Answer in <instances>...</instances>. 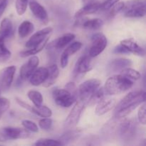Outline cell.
<instances>
[{"label": "cell", "mask_w": 146, "mask_h": 146, "mask_svg": "<svg viewBox=\"0 0 146 146\" xmlns=\"http://www.w3.org/2000/svg\"><path fill=\"white\" fill-rule=\"evenodd\" d=\"M39 64V59L36 56H32L27 63L21 67L19 71V76L21 80H27L31 74L36 69Z\"/></svg>", "instance_id": "30bf717a"}, {"label": "cell", "mask_w": 146, "mask_h": 146, "mask_svg": "<svg viewBox=\"0 0 146 146\" xmlns=\"http://www.w3.org/2000/svg\"><path fill=\"white\" fill-rule=\"evenodd\" d=\"M29 6L31 12L33 13L36 18L39 19L44 24H48V21H49L48 14H47L46 10L42 5H41L37 1H30Z\"/></svg>", "instance_id": "4fadbf2b"}, {"label": "cell", "mask_w": 146, "mask_h": 146, "mask_svg": "<svg viewBox=\"0 0 146 146\" xmlns=\"http://www.w3.org/2000/svg\"><path fill=\"white\" fill-rule=\"evenodd\" d=\"M68 58L69 57L68 56L65 55L64 54H61V59H60V64H61V66L62 68H66L68 65Z\"/></svg>", "instance_id": "f6af8a7d"}, {"label": "cell", "mask_w": 146, "mask_h": 146, "mask_svg": "<svg viewBox=\"0 0 146 146\" xmlns=\"http://www.w3.org/2000/svg\"><path fill=\"white\" fill-rule=\"evenodd\" d=\"M106 95L107 94H106L104 87H101V88L99 87V88L95 91V93L93 94L92 96L91 97L89 101L87 103V105L93 106L94 105V104H97L99 101H101L103 98H105Z\"/></svg>", "instance_id": "83f0119b"}, {"label": "cell", "mask_w": 146, "mask_h": 146, "mask_svg": "<svg viewBox=\"0 0 146 146\" xmlns=\"http://www.w3.org/2000/svg\"><path fill=\"white\" fill-rule=\"evenodd\" d=\"M30 136L29 131L26 128L17 127H4L0 128V142L17 139H26Z\"/></svg>", "instance_id": "3957f363"}, {"label": "cell", "mask_w": 146, "mask_h": 146, "mask_svg": "<svg viewBox=\"0 0 146 146\" xmlns=\"http://www.w3.org/2000/svg\"><path fill=\"white\" fill-rule=\"evenodd\" d=\"M80 135H81V131L78 130H67L66 133L63 134V135L60 137L58 141L62 143V145H66L76 140L80 136Z\"/></svg>", "instance_id": "7402d4cb"}, {"label": "cell", "mask_w": 146, "mask_h": 146, "mask_svg": "<svg viewBox=\"0 0 146 146\" xmlns=\"http://www.w3.org/2000/svg\"><path fill=\"white\" fill-rule=\"evenodd\" d=\"M0 97H1V96H0Z\"/></svg>", "instance_id": "c3c4849f"}, {"label": "cell", "mask_w": 146, "mask_h": 146, "mask_svg": "<svg viewBox=\"0 0 146 146\" xmlns=\"http://www.w3.org/2000/svg\"><path fill=\"white\" fill-rule=\"evenodd\" d=\"M47 69H48V75H47L45 81L42 84L43 86L46 87V88H48L54 85L59 76V70L56 64H52V65L49 66Z\"/></svg>", "instance_id": "ffe728a7"}, {"label": "cell", "mask_w": 146, "mask_h": 146, "mask_svg": "<svg viewBox=\"0 0 146 146\" xmlns=\"http://www.w3.org/2000/svg\"><path fill=\"white\" fill-rule=\"evenodd\" d=\"M120 1V0H106L104 3L101 4V10H108L115 4Z\"/></svg>", "instance_id": "b9f144b4"}, {"label": "cell", "mask_w": 146, "mask_h": 146, "mask_svg": "<svg viewBox=\"0 0 146 146\" xmlns=\"http://www.w3.org/2000/svg\"><path fill=\"white\" fill-rule=\"evenodd\" d=\"M34 26L31 21H24L18 28V34L20 38H24L28 36L34 31Z\"/></svg>", "instance_id": "603a6c76"}, {"label": "cell", "mask_w": 146, "mask_h": 146, "mask_svg": "<svg viewBox=\"0 0 146 146\" xmlns=\"http://www.w3.org/2000/svg\"><path fill=\"white\" fill-rule=\"evenodd\" d=\"M31 113L42 118H50L52 115V111L46 106L41 105L40 106H32Z\"/></svg>", "instance_id": "4316f807"}, {"label": "cell", "mask_w": 146, "mask_h": 146, "mask_svg": "<svg viewBox=\"0 0 146 146\" xmlns=\"http://www.w3.org/2000/svg\"><path fill=\"white\" fill-rule=\"evenodd\" d=\"M52 95L56 104L63 108H69L78 99V98L71 95L66 88H56L53 91Z\"/></svg>", "instance_id": "8992f818"}, {"label": "cell", "mask_w": 146, "mask_h": 146, "mask_svg": "<svg viewBox=\"0 0 146 146\" xmlns=\"http://www.w3.org/2000/svg\"><path fill=\"white\" fill-rule=\"evenodd\" d=\"M82 46L83 44L81 42H80V41H75V42L70 44L68 47H66L64 49V51H63V54H64L65 55L70 57L71 56L76 54L77 51H79L81 47H82Z\"/></svg>", "instance_id": "4dcf8cb0"}, {"label": "cell", "mask_w": 146, "mask_h": 146, "mask_svg": "<svg viewBox=\"0 0 146 146\" xmlns=\"http://www.w3.org/2000/svg\"><path fill=\"white\" fill-rule=\"evenodd\" d=\"M21 124L24 126V128H26L27 131H31L32 133H37L38 131V126L33 121H29V120H23L21 121Z\"/></svg>", "instance_id": "d590c367"}, {"label": "cell", "mask_w": 146, "mask_h": 146, "mask_svg": "<svg viewBox=\"0 0 146 146\" xmlns=\"http://www.w3.org/2000/svg\"><path fill=\"white\" fill-rule=\"evenodd\" d=\"M15 100H16V101H17V104H18L21 107V108H24V109H26V110H27V111L31 112V110H32V106H30L29 104H27L26 102H24V101H22L21 98H18V97H16Z\"/></svg>", "instance_id": "7bdbcfd3"}, {"label": "cell", "mask_w": 146, "mask_h": 146, "mask_svg": "<svg viewBox=\"0 0 146 146\" xmlns=\"http://www.w3.org/2000/svg\"><path fill=\"white\" fill-rule=\"evenodd\" d=\"M145 0H130L127 2H124V7L123 9V12L130 9L135 8L138 7H143L145 6Z\"/></svg>", "instance_id": "1f68e13d"}, {"label": "cell", "mask_w": 146, "mask_h": 146, "mask_svg": "<svg viewBox=\"0 0 146 146\" xmlns=\"http://www.w3.org/2000/svg\"><path fill=\"white\" fill-rule=\"evenodd\" d=\"M75 34L72 33H67L64 34L61 37L58 38L57 39L54 40L53 42L50 44V47H52L54 49H61L64 48L71 42L75 38Z\"/></svg>", "instance_id": "ac0fdd59"}, {"label": "cell", "mask_w": 146, "mask_h": 146, "mask_svg": "<svg viewBox=\"0 0 146 146\" xmlns=\"http://www.w3.org/2000/svg\"><path fill=\"white\" fill-rule=\"evenodd\" d=\"M49 39V36L47 37L42 43H41L40 44H38V46L35 47H33V48H28L27 50H25V51H23L20 53V56L21 57H27L30 56L35 55V54H38V52L41 51L42 49H44V47L46 46V44H48V41Z\"/></svg>", "instance_id": "d4e9b609"}, {"label": "cell", "mask_w": 146, "mask_h": 146, "mask_svg": "<svg viewBox=\"0 0 146 146\" xmlns=\"http://www.w3.org/2000/svg\"><path fill=\"white\" fill-rule=\"evenodd\" d=\"M16 72L14 66L5 67L0 71V91L6 92L9 89Z\"/></svg>", "instance_id": "ba28073f"}, {"label": "cell", "mask_w": 146, "mask_h": 146, "mask_svg": "<svg viewBox=\"0 0 146 146\" xmlns=\"http://www.w3.org/2000/svg\"><path fill=\"white\" fill-rule=\"evenodd\" d=\"M108 41L104 34L101 33L95 34L91 38V46L89 50V56L91 58L98 56L107 46Z\"/></svg>", "instance_id": "52a82bcc"}, {"label": "cell", "mask_w": 146, "mask_h": 146, "mask_svg": "<svg viewBox=\"0 0 146 146\" xmlns=\"http://www.w3.org/2000/svg\"><path fill=\"white\" fill-rule=\"evenodd\" d=\"M133 86L131 79L119 74L109 77L106 81L104 88L107 95H118L128 91Z\"/></svg>", "instance_id": "7a4b0ae2"}, {"label": "cell", "mask_w": 146, "mask_h": 146, "mask_svg": "<svg viewBox=\"0 0 146 146\" xmlns=\"http://www.w3.org/2000/svg\"><path fill=\"white\" fill-rule=\"evenodd\" d=\"M7 2L3 4V5L0 7V18H1V17L2 16L3 13L4 12V11H5L6 8H7Z\"/></svg>", "instance_id": "bcb514c9"}, {"label": "cell", "mask_w": 146, "mask_h": 146, "mask_svg": "<svg viewBox=\"0 0 146 146\" xmlns=\"http://www.w3.org/2000/svg\"><path fill=\"white\" fill-rule=\"evenodd\" d=\"M135 130V123L133 120L124 118L117 125L116 134L122 138H128L133 135Z\"/></svg>", "instance_id": "9c48e42d"}, {"label": "cell", "mask_w": 146, "mask_h": 146, "mask_svg": "<svg viewBox=\"0 0 146 146\" xmlns=\"http://www.w3.org/2000/svg\"><path fill=\"white\" fill-rule=\"evenodd\" d=\"M29 0H16L15 7L18 15L21 16L27 11Z\"/></svg>", "instance_id": "836d02e7"}, {"label": "cell", "mask_w": 146, "mask_h": 146, "mask_svg": "<svg viewBox=\"0 0 146 146\" xmlns=\"http://www.w3.org/2000/svg\"><path fill=\"white\" fill-rule=\"evenodd\" d=\"M104 25V21L102 19L98 18L91 19L87 21H84L82 24L83 28L89 30H98L101 28V27Z\"/></svg>", "instance_id": "484cf974"}, {"label": "cell", "mask_w": 146, "mask_h": 146, "mask_svg": "<svg viewBox=\"0 0 146 146\" xmlns=\"http://www.w3.org/2000/svg\"><path fill=\"white\" fill-rule=\"evenodd\" d=\"M65 88L68 91H69L70 94L71 95L74 96L76 98H78V88H77L76 86V84H74V82H69L66 85Z\"/></svg>", "instance_id": "60d3db41"}, {"label": "cell", "mask_w": 146, "mask_h": 146, "mask_svg": "<svg viewBox=\"0 0 146 146\" xmlns=\"http://www.w3.org/2000/svg\"><path fill=\"white\" fill-rule=\"evenodd\" d=\"M123 13L124 17H128V18H140V17H143L145 15L146 13L145 6L130 9L123 11Z\"/></svg>", "instance_id": "cb8c5ba5"}, {"label": "cell", "mask_w": 146, "mask_h": 146, "mask_svg": "<svg viewBox=\"0 0 146 146\" xmlns=\"http://www.w3.org/2000/svg\"><path fill=\"white\" fill-rule=\"evenodd\" d=\"M91 58L89 55H84L78 58L74 70V78H77L92 69Z\"/></svg>", "instance_id": "7c38bea8"}, {"label": "cell", "mask_w": 146, "mask_h": 146, "mask_svg": "<svg viewBox=\"0 0 146 146\" xmlns=\"http://www.w3.org/2000/svg\"><path fill=\"white\" fill-rule=\"evenodd\" d=\"M138 118L140 123L145 125L146 124V116H145V104L143 102V104L141 105L138 109Z\"/></svg>", "instance_id": "f35d334b"}, {"label": "cell", "mask_w": 146, "mask_h": 146, "mask_svg": "<svg viewBox=\"0 0 146 146\" xmlns=\"http://www.w3.org/2000/svg\"><path fill=\"white\" fill-rule=\"evenodd\" d=\"M13 31L11 21L8 18H4L0 24V42H4L7 38L11 36Z\"/></svg>", "instance_id": "d6986e66"}, {"label": "cell", "mask_w": 146, "mask_h": 146, "mask_svg": "<svg viewBox=\"0 0 146 146\" xmlns=\"http://www.w3.org/2000/svg\"><path fill=\"white\" fill-rule=\"evenodd\" d=\"M10 101L4 97H0V119L3 114L9 108Z\"/></svg>", "instance_id": "74e56055"}, {"label": "cell", "mask_w": 146, "mask_h": 146, "mask_svg": "<svg viewBox=\"0 0 146 146\" xmlns=\"http://www.w3.org/2000/svg\"><path fill=\"white\" fill-rule=\"evenodd\" d=\"M11 53L4 44V42H0V62H5L10 58Z\"/></svg>", "instance_id": "d6a6232c"}, {"label": "cell", "mask_w": 146, "mask_h": 146, "mask_svg": "<svg viewBox=\"0 0 146 146\" xmlns=\"http://www.w3.org/2000/svg\"><path fill=\"white\" fill-rule=\"evenodd\" d=\"M124 7V2H118L115 3L113 6L111 8V11L109 12V16L111 17H114L116 16L118 13L121 12L123 11V9Z\"/></svg>", "instance_id": "8d00e7d4"}, {"label": "cell", "mask_w": 146, "mask_h": 146, "mask_svg": "<svg viewBox=\"0 0 146 146\" xmlns=\"http://www.w3.org/2000/svg\"><path fill=\"white\" fill-rule=\"evenodd\" d=\"M120 44L127 48L129 53H132L134 55L144 56H145V49L141 47L136 41L133 38H126L121 41Z\"/></svg>", "instance_id": "9a60e30c"}, {"label": "cell", "mask_w": 146, "mask_h": 146, "mask_svg": "<svg viewBox=\"0 0 146 146\" xmlns=\"http://www.w3.org/2000/svg\"><path fill=\"white\" fill-rule=\"evenodd\" d=\"M101 3L94 2L88 4L80 9L75 14V18H81L88 14H92L101 9Z\"/></svg>", "instance_id": "44dd1931"}, {"label": "cell", "mask_w": 146, "mask_h": 146, "mask_svg": "<svg viewBox=\"0 0 146 146\" xmlns=\"http://www.w3.org/2000/svg\"><path fill=\"white\" fill-rule=\"evenodd\" d=\"M28 98H29L30 101L33 103L34 106H40L42 105L43 103V96L40 92L34 90H30L27 93Z\"/></svg>", "instance_id": "f1b7e54d"}, {"label": "cell", "mask_w": 146, "mask_h": 146, "mask_svg": "<svg viewBox=\"0 0 146 146\" xmlns=\"http://www.w3.org/2000/svg\"><path fill=\"white\" fill-rule=\"evenodd\" d=\"M52 31V28L49 27H46V28L43 29L38 31L35 34H33L30 37L29 39L27 41L25 45L26 47L30 48L38 46V44L42 43L48 36L50 34H51Z\"/></svg>", "instance_id": "8fae6325"}, {"label": "cell", "mask_w": 146, "mask_h": 146, "mask_svg": "<svg viewBox=\"0 0 146 146\" xmlns=\"http://www.w3.org/2000/svg\"><path fill=\"white\" fill-rule=\"evenodd\" d=\"M52 120L49 118H44L41 119L38 122V125L40 128L44 131H48L52 126Z\"/></svg>", "instance_id": "ab89813d"}, {"label": "cell", "mask_w": 146, "mask_h": 146, "mask_svg": "<svg viewBox=\"0 0 146 146\" xmlns=\"http://www.w3.org/2000/svg\"><path fill=\"white\" fill-rule=\"evenodd\" d=\"M48 75V69L45 67H39L33 72L29 78V81L31 85L38 86L45 81Z\"/></svg>", "instance_id": "2e32d148"}, {"label": "cell", "mask_w": 146, "mask_h": 146, "mask_svg": "<svg viewBox=\"0 0 146 146\" xmlns=\"http://www.w3.org/2000/svg\"><path fill=\"white\" fill-rule=\"evenodd\" d=\"M101 81L97 78H91L84 81L78 88V99L85 102L87 106L88 101L95 91L101 86Z\"/></svg>", "instance_id": "277c9868"}, {"label": "cell", "mask_w": 146, "mask_h": 146, "mask_svg": "<svg viewBox=\"0 0 146 146\" xmlns=\"http://www.w3.org/2000/svg\"><path fill=\"white\" fill-rule=\"evenodd\" d=\"M86 106V104L85 102L80 99H78V101L76 100L75 105L73 107L64 122V126L66 130L74 129L76 126Z\"/></svg>", "instance_id": "5b68a950"}, {"label": "cell", "mask_w": 146, "mask_h": 146, "mask_svg": "<svg viewBox=\"0 0 146 146\" xmlns=\"http://www.w3.org/2000/svg\"><path fill=\"white\" fill-rule=\"evenodd\" d=\"M120 72H121V75L127 77V78H130V79L138 80L141 77V74H140L139 71L133 69V68H130V67H127V68H123Z\"/></svg>", "instance_id": "f546056e"}, {"label": "cell", "mask_w": 146, "mask_h": 146, "mask_svg": "<svg viewBox=\"0 0 146 146\" xmlns=\"http://www.w3.org/2000/svg\"><path fill=\"white\" fill-rule=\"evenodd\" d=\"M35 145H63L58 140H54L51 138H40L34 143Z\"/></svg>", "instance_id": "e575fe53"}, {"label": "cell", "mask_w": 146, "mask_h": 146, "mask_svg": "<svg viewBox=\"0 0 146 146\" xmlns=\"http://www.w3.org/2000/svg\"><path fill=\"white\" fill-rule=\"evenodd\" d=\"M145 101V92L143 90H135L127 94L115 105L114 118L121 119L129 115L142 103Z\"/></svg>", "instance_id": "6da1fadb"}, {"label": "cell", "mask_w": 146, "mask_h": 146, "mask_svg": "<svg viewBox=\"0 0 146 146\" xmlns=\"http://www.w3.org/2000/svg\"><path fill=\"white\" fill-rule=\"evenodd\" d=\"M132 61L131 59L125 58H115L111 61L108 64V69L110 72H117L122 71L123 68L130 67L132 65Z\"/></svg>", "instance_id": "e0dca14e"}, {"label": "cell", "mask_w": 146, "mask_h": 146, "mask_svg": "<svg viewBox=\"0 0 146 146\" xmlns=\"http://www.w3.org/2000/svg\"><path fill=\"white\" fill-rule=\"evenodd\" d=\"M113 52L115 54H129V51L127 50V48L123 45H121V44L115 47V48L113 49Z\"/></svg>", "instance_id": "ee69618b"}, {"label": "cell", "mask_w": 146, "mask_h": 146, "mask_svg": "<svg viewBox=\"0 0 146 146\" xmlns=\"http://www.w3.org/2000/svg\"><path fill=\"white\" fill-rule=\"evenodd\" d=\"M115 105H116V100L115 98L105 97L97 104L95 111L96 114L99 116L105 115L106 113L111 111L115 106Z\"/></svg>", "instance_id": "5bb4252c"}, {"label": "cell", "mask_w": 146, "mask_h": 146, "mask_svg": "<svg viewBox=\"0 0 146 146\" xmlns=\"http://www.w3.org/2000/svg\"><path fill=\"white\" fill-rule=\"evenodd\" d=\"M7 2V0H0V7L3 5L4 4Z\"/></svg>", "instance_id": "7dc6e473"}]
</instances>
